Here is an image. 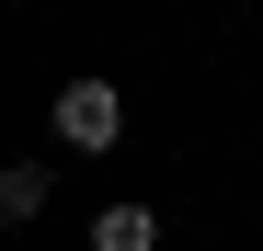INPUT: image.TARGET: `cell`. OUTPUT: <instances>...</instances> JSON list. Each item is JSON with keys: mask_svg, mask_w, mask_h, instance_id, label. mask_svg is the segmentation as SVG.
Here are the masks:
<instances>
[{"mask_svg": "<svg viewBox=\"0 0 263 251\" xmlns=\"http://www.w3.org/2000/svg\"><path fill=\"white\" fill-rule=\"evenodd\" d=\"M46 137H58L69 160H103V149L126 137V92H115V80H58V103H46Z\"/></svg>", "mask_w": 263, "mask_h": 251, "instance_id": "6da1fadb", "label": "cell"}, {"mask_svg": "<svg viewBox=\"0 0 263 251\" xmlns=\"http://www.w3.org/2000/svg\"><path fill=\"white\" fill-rule=\"evenodd\" d=\"M46 194H58V160H12V172H0V217L34 228V217H46Z\"/></svg>", "mask_w": 263, "mask_h": 251, "instance_id": "7a4b0ae2", "label": "cell"}, {"mask_svg": "<svg viewBox=\"0 0 263 251\" xmlns=\"http://www.w3.org/2000/svg\"><path fill=\"white\" fill-rule=\"evenodd\" d=\"M92 251H160V205H138V194L103 205V217H92Z\"/></svg>", "mask_w": 263, "mask_h": 251, "instance_id": "3957f363", "label": "cell"}]
</instances>
